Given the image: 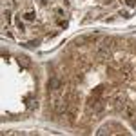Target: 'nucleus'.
<instances>
[{"mask_svg": "<svg viewBox=\"0 0 136 136\" xmlns=\"http://www.w3.org/2000/svg\"><path fill=\"white\" fill-rule=\"evenodd\" d=\"M18 63H22L24 67H29V63H31V62H29V58H27V56H18Z\"/></svg>", "mask_w": 136, "mask_h": 136, "instance_id": "2", "label": "nucleus"}, {"mask_svg": "<svg viewBox=\"0 0 136 136\" xmlns=\"http://www.w3.org/2000/svg\"><path fill=\"white\" fill-rule=\"evenodd\" d=\"M125 2H127L129 6H134V2H132V0H125Z\"/></svg>", "mask_w": 136, "mask_h": 136, "instance_id": "4", "label": "nucleus"}, {"mask_svg": "<svg viewBox=\"0 0 136 136\" xmlns=\"http://www.w3.org/2000/svg\"><path fill=\"white\" fill-rule=\"evenodd\" d=\"M49 87H51V89H60V87H62V82H60L58 78H51V80H49Z\"/></svg>", "mask_w": 136, "mask_h": 136, "instance_id": "1", "label": "nucleus"}, {"mask_svg": "<svg viewBox=\"0 0 136 136\" xmlns=\"http://www.w3.org/2000/svg\"><path fill=\"white\" fill-rule=\"evenodd\" d=\"M33 18H35L33 13H26V20H33Z\"/></svg>", "mask_w": 136, "mask_h": 136, "instance_id": "3", "label": "nucleus"}]
</instances>
